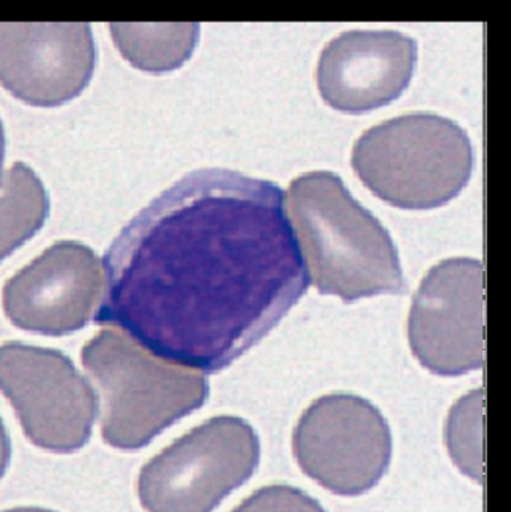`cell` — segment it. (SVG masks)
I'll list each match as a JSON object with an SVG mask.
<instances>
[{
  "label": "cell",
  "mask_w": 511,
  "mask_h": 512,
  "mask_svg": "<svg viewBox=\"0 0 511 512\" xmlns=\"http://www.w3.org/2000/svg\"><path fill=\"white\" fill-rule=\"evenodd\" d=\"M95 322L179 366L218 373L264 339L309 286L284 192L200 170L111 243Z\"/></svg>",
  "instance_id": "obj_1"
},
{
  "label": "cell",
  "mask_w": 511,
  "mask_h": 512,
  "mask_svg": "<svg viewBox=\"0 0 511 512\" xmlns=\"http://www.w3.org/2000/svg\"><path fill=\"white\" fill-rule=\"evenodd\" d=\"M287 209L318 292L344 303L407 291L398 249L381 222L345 188L341 177L315 171L297 177Z\"/></svg>",
  "instance_id": "obj_2"
},
{
  "label": "cell",
  "mask_w": 511,
  "mask_h": 512,
  "mask_svg": "<svg viewBox=\"0 0 511 512\" xmlns=\"http://www.w3.org/2000/svg\"><path fill=\"white\" fill-rule=\"evenodd\" d=\"M81 361L104 399L102 438L120 450L146 447L209 396L203 375L158 357L117 328L89 340Z\"/></svg>",
  "instance_id": "obj_3"
},
{
  "label": "cell",
  "mask_w": 511,
  "mask_h": 512,
  "mask_svg": "<svg viewBox=\"0 0 511 512\" xmlns=\"http://www.w3.org/2000/svg\"><path fill=\"white\" fill-rule=\"evenodd\" d=\"M351 165L384 203L431 210L464 191L473 176L474 150L467 132L452 120L407 114L366 131L354 146Z\"/></svg>",
  "instance_id": "obj_4"
},
{
  "label": "cell",
  "mask_w": 511,
  "mask_h": 512,
  "mask_svg": "<svg viewBox=\"0 0 511 512\" xmlns=\"http://www.w3.org/2000/svg\"><path fill=\"white\" fill-rule=\"evenodd\" d=\"M260 439L245 420L216 417L153 457L138 495L149 511H212L254 474Z\"/></svg>",
  "instance_id": "obj_5"
},
{
  "label": "cell",
  "mask_w": 511,
  "mask_h": 512,
  "mask_svg": "<svg viewBox=\"0 0 511 512\" xmlns=\"http://www.w3.org/2000/svg\"><path fill=\"white\" fill-rule=\"evenodd\" d=\"M392 433L381 412L353 394L315 400L294 429L300 469L341 496L365 495L389 471Z\"/></svg>",
  "instance_id": "obj_6"
},
{
  "label": "cell",
  "mask_w": 511,
  "mask_h": 512,
  "mask_svg": "<svg viewBox=\"0 0 511 512\" xmlns=\"http://www.w3.org/2000/svg\"><path fill=\"white\" fill-rule=\"evenodd\" d=\"M0 385L24 435L36 447L72 453L89 442L98 396L62 352L5 343L0 349Z\"/></svg>",
  "instance_id": "obj_7"
},
{
  "label": "cell",
  "mask_w": 511,
  "mask_h": 512,
  "mask_svg": "<svg viewBox=\"0 0 511 512\" xmlns=\"http://www.w3.org/2000/svg\"><path fill=\"white\" fill-rule=\"evenodd\" d=\"M411 351L438 376H461L485 363V268L450 258L426 274L408 318Z\"/></svg>",
  "instance_id": "obj_8"
},
{
  "label": "cell",
  "mask_w": 511,
  "mask_h": 512,
  "mask_svg": "<svg viewBox=\"0 0 511 512\" xmlns=\"http://www.w3.org/2000/svg\"><path fill=\"white\" fill-rule=\"evenodd\" d=\"M104 271L87 246L56 243L5 283L6 318L21 330L45 336L74 333L102 303Z\"/></svg>",
  "instance_id": "obj_9"
},
{
  "label": "cell",
  "mask_w": 511,
  "mask_h": 512,
  "mask_svg": "<svg viewBox=\"0 0 511 512\" xmlns=\"http://www.w3.org/2000/svg\"><path fill=\"white\" fill-rule=\"evenodd\" d=\"M95 63L90 24H0V81L33 107H59L77 98Z\"/></svg>",
  "instance_id": "obj_10"
},
{
  "label": "cell",
  "mask_w": 511,
  "mask_h": 512,
  "mask_svg": "<svg viewBox=\"0 0 511 512\" xmlns=\"http://www.w3.org/2000/svg\"><path fill=\"white\" fill-rule=\"evenodd\" d=\"M417 42L395 30H351L321 53L317 83L336 111L365 114L386 107L410 86Z\"/></svg>",
  "instance_id": "obj_11"
},
{
  "label": "cell",
  "mask_w": 511,
  "mask_h": 512,
  "mask_svg": "<svg viewBox=\"0 0 511 512\" xmlns=\"http://www.w3.org/2000/svg\"><path fill=\"white\" fill-rule=\"evenodd\" d=\"M111 36L123 57L152 74L180 68L200 38L198 23H111Z\"/></svg>",
  "instance_id": "obj_12"
},
{
  "label": "cell",
  "mask_w": 511,
  "mask_h": 512,
  "mask_svg": "<svg viewBox=\"0 0 511 512\" xmlns=\"http://www.w3.org/2000/svg\"><path fill=\"white\" fill-rule=\"evenodd\" d=\"M48 201L32 170L15 164L3 179V256L26 242L44 224Z\"/></svg>",
  "instance_id": "obj_13"
}]
</instances>
